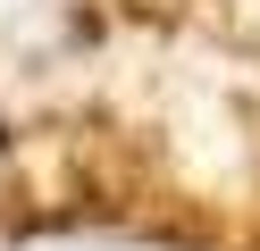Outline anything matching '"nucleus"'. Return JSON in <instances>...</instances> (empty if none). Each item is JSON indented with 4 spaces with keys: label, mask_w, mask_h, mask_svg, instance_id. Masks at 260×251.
Wrapping results in <instances>:
<instances>
[{
    "label": "nucleus",
    "mask_w": 260,
    "mask_h": 251,
    "mask_svg": "<svg viewBox=\"0 0 260 251\" xmlns=\"http://www.w3.org/2000/svg\"><path fill=\"white\" fill-rule=\"evenodd\" d=\"M59 17V0H0V42H34Z\"/></svg>",
    "instance_id": "nucleus-1"
}]
</instances>
